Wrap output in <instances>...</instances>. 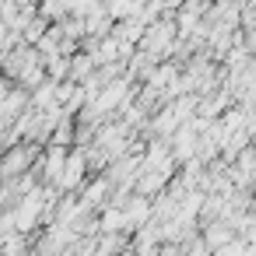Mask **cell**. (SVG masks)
<instances>
[{
    "mask_svg": "<svg viewBox=\"0 0 256 256\" xmlns=\"http://www.w3.org/2000/svg\"><path fill=\"white\" fill-rule=\"evenodd\" d=\"M172 39H176V25H172L168 18H162L158 25H151V28L144 32V53H148V56H158L162 50L168 53Z\"/></svg>",
    "mask_w": 256,
    "mask_h": 256,
    "instance_id": "1",
    "label": "cell"
},
{
    "mask_svg": "<svg viewBox=\"0 0 256 256\" xmlns=\"http://www.w3.org/2000/svg\"><path fill=\"white\" fill-rule=\"evenodd\" d=\"M67 158H70V154H67V151H64L60 144H53V148L46 151V162H42V176H46V179H56V182H60V179H64V168H67Z\"/></svg>",
    "mask_w": 256,
    "mask_h": 256,
    "instance_id": "2",
    "label": "cell"
},
{
    "mask_svg": "<svg viewBox=\"0 0 256 256\" xmlns=\"http://www.w3.org/2000/svg\"><path fill=\"white\" fill-rule=\"evenodd\" d=\"M28 162H32V151L28 148H14L4 162H0V176L4 179H11V176H18V172H25L28 168Z\"/></svg>",
    "mask_w": 256,
    "mask_h": 256,
    "instance_id": "3",
    "label": "cell"
},
{
    "mask_svg": "<svg viewBox=\"0 0 256 256\" xmlns=\"http://www.w3.org/2000/svg\"><path fill=\"white\" fill-rule=\"evenodd\" d=\"M84 168H88V165H84V154H70V158H67V168H64V179H60V186H64V190H74V186L84 179Z\"/></svg>",
    "mask_w": 256,
    "mask_h": 256,
    "instance_id": "4",
    "label": "cell"
},
{
    "mask_svg": "<svg viewBox=\"0 0 256 256\" xmlns=\"http://www.w3.org/2000/svg\"><path fill=\"white\" fill-rule=\"evenodd\" d=\"M123 214H126V228H140V224L151 218V204H148V200H134Z\"/></svg>",
    "mask_w": 256,
    "mask_h": 256,
    "instance_id": "5",
    "label": "cell"
}]
</instances>
